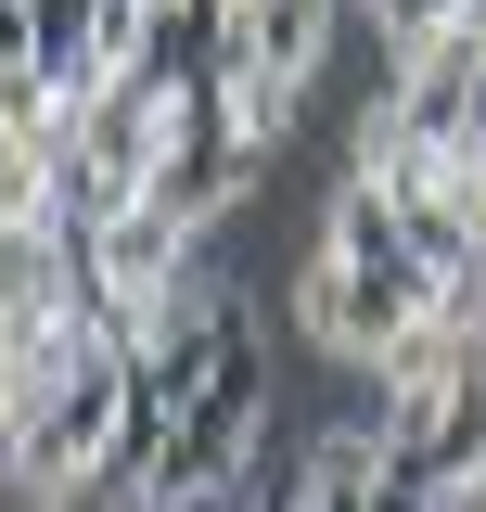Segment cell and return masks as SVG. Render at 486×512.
I'll list each match as a JSON object with an SVG mask.
<instances>
[{"label":"cell","instance_id":"cell-7","mask_svg":"<svg viewBox=\"0 0 486 512\" xmlns=\"http://www.w3.org/2000/svg\"><path fill=\"white\" fill-rule=\"evenodd\" d=\"M295 333H307V346H333V359H359V269H346L333 244L295 256Z\"/></svg>","mask_w":486,"mask_h":512},{"label":"cell","instance_id":"cell-13","mask_svg":"<svg viewBox=\"0 0 486 512\" xmlns=\"http://www.w3.org/2000/svg\"><path fill=\"white\" fill-rule=\"evenodd\" d=\"M371 13H384V0H371Z\"/></svg>","mask_w":486,"mask_h":512},{"label":"cell","instance_id":"cell-3","mask_svg":"<svg viewBox=\"0 0 486 512\" xmlns=\"http://www.w3.org/2000/svg\"><path fill=\"white\" fill-rule=\"evenodd\" d=\"M486 333H461V320H410L384 359H371V384H384V436H435L448 423V397L474 384Z\"/></svg>","mask_w":486,"mask_h":512},{"label":"cell","instance_id":"cell-2","mask_svg":"<svg viewBox=\"0 0 486 512\" xmlns=\"http://www.w3.org/2000/svg\"><path fill=\"white\" fill-rule=\"evenodd\" d=\"M256 167H269V141L218 103V77L205 90H167V154H154V192L141 205H167L180 231H218L243 192H256Z\"/></svg>","mask_w":486,"mask_h":512},{"label":"cell","instance_id":"cell-6","mask_svg":"<svg viewBox=\"0 0 486 512\" xmlns=\"http://www.w3.org/2000/svg\"><path fill=\"white\" fill-rule=\"evenodd\" d=\"M77 90H90V103H116V90H154V0H103V13H90Z\"/></svg>","mask_w":486,"mask_h":512},{"label":"cell","instance_id":"cell-10","mask_svg":"<svg viewBox=\"0 0 486 512\" xmlns=\"http://www.w3.org/2000/svg\"><path fill=\"white\" fill-rule=\"evenodd\" d=\"M435 512H486V474H461V487H435Z\"/></svg>","mask_w":486,"mask_h":512},{"label":"cell","instance_id":"cell-8","mask_svg":"<svg viewBox=\"0 0 486 512\" xmlns=\"http://www.w3.org/2000/svg\"><path fill=\"white\" fill-rule=\"evenodd\" d=\"M397 448L423 461L435 487H461V474H486V359H474V384L448 397V423H435V436H397Z\"/></svg>","mask_w":486,"mask_h":512},{"label":"cell","instance_id":"cell-12","mask_svg":"<svg viewBox=\"0 0 486 512\" xmlns=\"http://www.w3.org/2000/svg\"><path fill=\"white\" fill-rule=\"evenodd\" d=\"M0 512H26V487H13V461H0Z\"/></svg>","mask_w":486,"mask_h":512},{"label":"cell","instance_id":"cell-4","mask_svg":"<svg viewBox=\"0 0 486 512\" xmlns=\"http://www.w3.org/2000/svg\"><path fill=\"white\" fill-rule=\"evenodd\" d=\"M397 500V436L384 423H333L295 461V512H384Z\"/></svg>","mask_w":486,"mask_h":512},{"label":"cell","instance_id":"cell-5","mask_svg":"<svg viewBox=\"0 0 486 512\" xmlns=\"http://www.w3.org/2000/svg\"><path fill=\"white\" fill-rule=\"evenodd\" d=\"M320 244L346 256V269H410V218H397V192L384 180H333V205H320Z\"/></svg>","mask_w":486,"mask_h":512},{"label":"cell","instance_id":"cell-9","mask_svg":"<svg viewBox=\"0 0 486 512\" xmlns=\"http://www.w3.org/2000/svg\"><path fill=\"white\" fill-rule=\"evenodd\" d=\"M461 167H486V77H474V116H461Z\"/></svg>","mask_w":486,"mask_h":512},{"label":"cell","instance_id":"cell-1","mask_svg":"<svg viewBox=\"0 0 486 512\" xmlns=\"http://www.w3.org/2000/svg\"><path fill=\"white\" fill-rule=\"evenodd\" d=\"M116 423H128V346L103 333V346H77V372L39 384L26 397V423H13V487H26V512H77L116 487Z\"/></svg>","mask_w":486,"mask_h":512},{"label":"cell","instance_id":"cell-11","mask_svg":"<svg viewBox=\"0 0 486 512\" xmlns=\"http://www.w3.org/2000/svg\"><path fill=\"white\" fill-rule=\"evenodd\" d=\"M13 423H26V384H13V372H0V448H13Z\"/></svg>","mask_w":486,"mask_h":512}]
</instances>
